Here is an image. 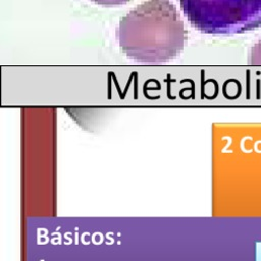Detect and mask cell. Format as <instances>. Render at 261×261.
I'll return each mask as SVG.
<instances>
[{
    "label": "cell",
    "instance_id": "1",
    "mask_svg": "<svg viewBox=\"0 0 261 261\" xmlns=\"http://www.w3.org/2000/svg\"><path fill=\"white\" fill-rule=\"evenodd\" d=\"M122 52L142 63H163L184 49L186 31L169 0H147L123 16L117 29Z\"/></svg>",
    "mask_w": 261,
    "mask_h": 261
},
{
    "label": "cell",
    "instance_id": "2",
    "mask_svg": "<svg viewBox=\"0 0 261 261\" xmlns=\"http://www.w3.org/2000/svg\"><path fill=\"white\" fill-rule=\"evenodd\" d=\"M191 24L205 34L232 35L261 27V0H179Z\"/></svg>",
    "mask_w": 261,
    "mask_h": 261
},
{
    "label": "cell",
    "instance_id": "3",
    "mask_svg": "<svg viewBox=\"0 0 261 261\" xmlns=\"http://www.w3.org/2000/svg\"><path fill=\"white\" fill-rule=\"evenodd\" d=\"M249 64L261 65V40L252 48L249 57Z\"/></svg>",
    "mask_w": 261,
    "mask_h": 261
},
{
    "label": "cell",
    "instance_id": "4",
    "mask_svg": "<svg viewBox=\"0 0 261 261\" xmlns=\"http://www.w3.org/2000/svg\"><path fill=\"white\" fill-rule=\"evenodd\" d=\"M96 4L106 5V6H112V5H120L127 3L129 0H91Z\"/></svg>",
    "mask_w": 261,
    "mask_h": 261
}]
</instances>
